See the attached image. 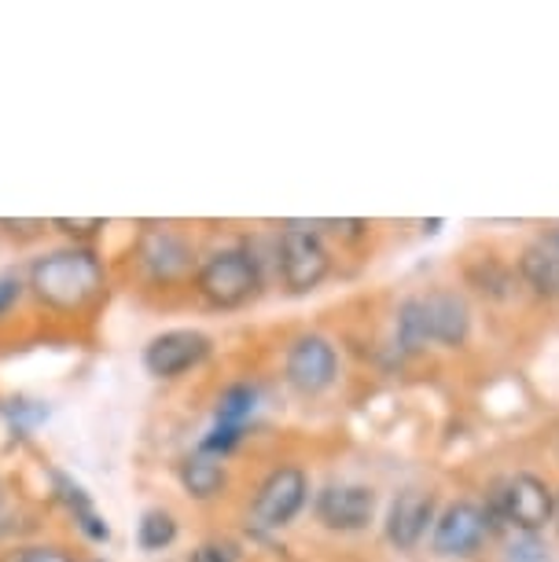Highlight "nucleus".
Instances as JSON below:
<instances>
[{
  "mask_svg": "<svg viewBox=\"0 0 559 562\" xmlns=\"http://www.w3.org/2000/svg\"><path fill=\"white\" fill-rule=\"evenodd\" d=\"M52 228H59L63 236H70V239H92L103 228V221L100 217H78V221L56 217V221H52Z\"/></svg>",
  "mask_w": 559,
  "mask_h": 562,
  "instance_id": "nucleus-22",
  "label": "nucleus"
},
{
  "mask_svg": "<svg viewBox=\"0 0 559 562\" xmlns=\"http://www.w3.org/2000/svg\"><path fill=\"white\" fill-rule=\"evenodd\" d=\"M210 335L192 331V327H177V331H163L155 335L144 349V368L152 371L155 379H177L185 371L199 368L210 357Z\"/></svg>",
  "mask_w": 559,
  "mask_h": 562,
  "instance_id": "nucleus-6",
  "label": "nucleus"
},
{
  "mask_svg": "<svg viewBox=\"0 0 559 562\" xmlns=\"http://www.w3.org/2000/svg\"><path fill=\"white\" fill-rule=\"evenodd\" d=\"M288 383L299 390V394L313 397V394H324L335 375H339V353H335V346L328 338L321 335H302L299 342L288 349Z\"/></svg>",
  "mask_w": 559,
  "mask_h": 562,
  "instance_id": "nucleus-7",
  "label": "nucleus"
},
{
  "mask_svg": "<svg viewBox=\"0 0 559 562\" xmlns=\"http://www.w3.org/2000/svg\"><path fill=\"white\" fill-rule=\"evenodd\" d=\"M0 504H4V490H0Z\"/></svg>",
  "mask_w": 559,
  "mask_h": 562,
  "instance_id": "nucleus-28",
  "label": "nucleus"
},
{
  "mask_svg": "<svg viewBox=\"0 0 559 562\" xmlns=\"http://www.w3.org/2000/svg\"><path fill=\"white\" fill-rule=\"evenodd\" d=\"M192 562H239V548L232 540H206L192 551Z\"/></svg>",
  "mask_w": 559,
  "mask_h": 562,
  "instance_id": "nucleus-20",
  "label": "nucleus"
},
{
  "mask_svg": "<svg viewBox=\"0 0 559 562\" xmlns=\"http://www.w3.org/2000/svg\"><path fill=\"white\" fill-rule=\"evenodd\" d=\"M15 562H74V559L59 548H26V551H19Z\"/></svg>",
  "mask_w": 559,
  "mask_h": 562,
  "instance_id": "nucleus-23",
  "label": "nucleus"
},
{
  "mask_svg": "<svg viewBox=\"0 0 559 562\" xmlns=\"http://www.w3.org/2000/svg\"><path fill=\"white\" fill-rule=\"evenodd\" d=\"M556 522H559V501H556Z\"/></svg>",
  "mask_w": 559,
  "mask_h": 562,
  "instance_id": "nucleus-27",
  "label": "nucleus"
},
{
  "mask_svg": "<svg viewBox=\"0 0 559 562\" xmlns=\"http://www.w3.org/2000/svg\"><path fill=\"white\" fill-rule=\"evenodd\" d=\"M376 515V493L368 485L332 482L316 493V518L335 533H361Z\"/></svg>",
  "mask_w": 559,
  "mask_h": 562,
  "instance_id": "nucleus-10",
  "label": "nucleus"
},
{
  "mask_svg": "<svg viewBox=\"0 0 559 562\" xmlns=\"http://www.w3.org/2000/svg\"><path fill=\"white\" fill-rule=\"evenodd\" d=\"M19 294H23V283H19V276H0V313H8L12 305L19 302Z\"/></svg>",
  "mask_w": 559,
  "mask_h": 562,
  "instance_id": "nucleus-24",
  "label": "nucleus"
},
{
  "mask_svg": "<svg viewBox=\"0 0 559 562\" xmlns=\"http://www.w3.org/2000/svg\"><path fill=\"white\" fill-rule=\"evenodd\" d=\"M141 265L158 283L177 280V276L192 269V247L170 228H147L141 236Z\"/></svg>",
  "mask_w": 559,
  "mask_h": 562,
  "instance_id": "nucleus-12",
  "label": "nucleus"
},
{
  "mask_svg": "<svg viewBox=\"0 0 559 562\" xmlns=\"http://www.w3.org/2000/svg\"><path fill=\"white\" fill-rule=\"evenodd\" d=\"M435 522V496L424 490H405L394 496L387 512V540L394 548H416L420 537L427 533V526Z\"/></svg>",
  "mask_w": 559,
  "mask_h": 562,
  "instance_id": "nucleus-11",
  "label": "nucleus"
},
{
  "mask_svg": "<svg viewBox=\"0 0 559 562\" xmlns=\"http://www.w3.org/2000/svg\"><path fill=\"white\" fill-rule=\"evenodd\" d=\"M332 269L328 247L310 225L291 221L280 236V276L288 283L291 294H310L324 283V276Z\"/></svg>",
  "mask_w": 559,
  "mask_h": 562,
  "instance_id": "nucleus-5",
  "label": "nucleus"
},
{
  "mask_svg": "<svg viewBox=\"0 0 559 562\" xmlns=\"http://www.w3.org/2000/svg\"><path fill=\"white\" fill-rule=\"evenodd\" d=\"M177 540V518L163 507L155 512H144L141 526H136V544L144 551H166Z\"/></svg>",
  "mask_w": 559,
  "mask_h": 562,
  "instance_id": "nucleus-17",
  "label": "nucleus"
},
{
  "mask_svg": "<svg viewBox=\"0 0 559 562\" xmlns=\"http://www.w3.org/2000/svg\"><path fill=\"white\" fill-rule=\"evenodd\" d=\"M239 438H244V427H217L214 423V430L206 434L203 445H199V452H206V456H228L232 449L239 445Z\"/></svg>",
  "mask_w": 559,
  "mask_h": 562,
  "instance_id": "nucleus-19",
  "label": "nucleus"
},
{
  "mask_svg": "<svg viewBox=\"0 0 559 562\" xmlns=\"http://www.w3.org/2000/svg\"><path fill=\"white\" fill-rule=\"evenodd\" d=\"M552 515H556L552 490H548L541 479H534V474H515V479L501 482L497 490L490 493V504H487L490 526L508 522L519 529V533H537V529L548 526Z\"/></svg>",
  "mask_w": 559,
  "mask_h": 562,
  "instance_id": "nucleus-4",
  "label": "nucleus"
},
{
  "mask_svg": "<svg viewBox=\"0 0 559 562\" xmlns=\"http://www.w3.org/2000/svg\"><path fill=\"white\" fill-rule=\"evenodd\" d=\"M181 485L185 493L192 496V501H214V496L225 493L228 485V474L225 467H221V460H214V456L206 452H195V456H185L181 460Z\"/></svg>",
  "mask_w": 559,
  "mask_h": 562,
  "instance_id": "nucleus-13",
  "label": "nucleus"
},
{
  "mask_svg": "<svg viewBox=\"0 0 559 562\" xmlns=\"http://www.w3.org/2000/svg\"><path fill=\"white\" fill-rule=\"evenodd\" d=\"M0 228H8V232H23V236H37L41 228H45V221H8V217H0Z\"/></svg>",
  "mask_w": 559,
  "mask_h": 562,
  "instance_id": "nucleus-25",
  "label": "nucleus"
},
{
  "mask_svg": "<svg viewBox=\"0 0 559 562\" xmlns=\"http://www.w3.org/2000/svg\"><path fill=\"white\" fill-rule=\"evenodd\" d=\"M305 496H310L305 471H299V467H277L255 496V522L266 529L288 526L305 507Z\"/></svg>",
  "mask_w": 559,
  "mask_h": 562,
  "instance_id": "nucleus-9",
  "label": "nucleus"
},
{
  "mask_svg": "<svg viewBox=\"0 0 559 562\" xmlns=\"http://www.w3.org/2000/svg\"><path fill=\"white\" fill-rule=\"evenodd\" d=\"M519 276L534 294H541V299H559V250L545 247V243L526 247L519 258Z\"/></svg>",
  "mask_w": 559,
  "mask_h": 562,
  "instance_id": "nucleus-15",
  "label": "nucleus"
},
{
  "mask_svg": "<svg viewBox=\"0 0 559 562\" xmlns=\"http://www.w3.org/2000/svg\"><path fill=\"white\" fill-rule=\"evenodd\" d=\"M548 247H552V250H559V225H556L552 232H548Z\"/></svg>",
  "mask_w": 559,
  "mask_h": 562,
  "instance_id": "nucleus-26",
  "label": "nucleus"
},
{
  "mask_svg": "<svg viewBox=\"0 0 559 562\" xmlns=\"http://www.w3.org/2000/svg\"><path fill=\"white\" fill-rule=\"evenodd\" d=\"M508 562H548V548L537 540V533H523V540L508 548Z\"/></svg>",
  "mask_w": 559,
  "mask_h": 562,
  "instance_id": "nucleus-21",
  "label": "nucleus"
},
{
  "mask_svg": "<svg viewBox=\"0 0 559 562\" xmlns=\"http://www.w3.org/2000/svg\"><path fill=\"white\" fill-rule=\"evenodd\" d=\"M4 416L12 419V427L19 430V434H26V430H34L37 423H45L48 419V408L45 405H37V401H8L4 405Z\"/></svg>",
  "mask_w": 559,
  "mask_h": 562,
  "instance_id": "nucleus-18",
  "label": "nucleus"
},
{
  "mask_svg": "<svg viewBox=\"0 0 559 562\" xmlns=\"http://www.w3.org/2000/svg\"><path fill=\"white\" fill-rule=\"evenodd\" d=\"M195 288L214 310H239L261 291L258 258L244 247L210 254L195 272Z\"/></svg>",
  "mask_w": 559,
  "mask_h": 562,
  "instance_id": "nucleus-3",
  "label": "nucleus"
},
{
  "mask_svg": "<svg viewBox=\"0 0 559 562\" xmlns=\"http://www.w3.org/2000/svg\"><path fill=\"white\" fill-rule=\"evenodd\" d=\"M30 288L45 305L59 313H74L89 305L103 291V265L86 247L52 250L34 261L30 269Z\"/></svg>",
  "mask_w": 559,
  "mask_h": 562,
  "instance_id": "nucleus-1",
  "label": "nucleus"
},
{
  "mask_svg": "<svg viewBox=\"0 0 559 562\" xmlns=\"http://www.w3.org/2000/svg\"><path fill=\"white\" fill-rule=\"evenodd\" d=\"M471 310L457 291H427L416 299H405L398 310V342L409 353L424 346H449L457 349L468 342Z\"/></svg>",
  "mask_w": 559,
  "mask_h": 562,
  "instance_id": "nucleus-2",
  "label": "nucleus"
},
{
  "mask_svg": "<svg viewBox=\"0 0 559 562\" xmlns=\"http://www.w3.org/2000/svg\"><path fill=\"white\" fill-rule=\"evenodd\" d=\"M487 533H490L487 507L460 501V504H449L446 512L438 515L431 548H435V555H441V559H463V555H474V551H479Z\"/></svg>",
  "mask_w": 559,
  "mask_h": 562,
  "instance_id": "nucleus-8",
  "label": "nucleus"
},
{
  "mask_svg": "<svg viewBox=\"0 0 559 562\" xmlns=\"http://www.w3.org/2000/svg\"><path fill=\"white\" fill-rule=\"evenodd\" d=\"M255 405H258V390L247 386V383H236L228 386L225 394L217 397V427H244V423L255 416Z\"/></svg>",
  "mask_w": 559,
  "mask_h": 562,
  "instance_id": "nucleus-16",
  "label": "nucleus"
},
{
  "mask_svg": "<svg viewBox=\"0 0 559 562\" xmlns=\"http://www.w3.org/2000/svg\"><path fill=\"white\" fill-rule=\"evenodd\" d=\"M52 482H56V493H59V501L70 507L74 512V522L81 526V533H86L89 540H97V544H103V540H111V529L108 522L97 515V507H92V496L81 490L78 482L67 479V474H52Z\"/></svg>",
  "mask_w": 559,
  "mask_h": 562,
  "instance_id": "nucleus-14",
  "label": "nucleus"
}]
</instances>
